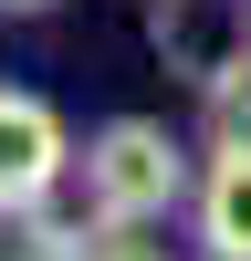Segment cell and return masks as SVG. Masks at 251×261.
I'll use <instances>...</instances> for the list:
<instances>
[{"label": "cell", "mask_w": 251, "mask_h": 261, "mask_svg": "<svg viewBox=\"0 0 251 261\" xmlns=\"http://www.w3.org/2000/svg\"><path fill=\"white\" fill-rule=\"evenodd\" d=\"M0 11H42V0H0Z\"/></svg>", "instance_id": "5b68a950"}, {"label": "cell", "mask_w": 251, "mask_h": 261, "mask_svg": "<svg viewBox=\"0 0 251 261\" xmlns=\"http://www.w3.org/2000/svg\"><path fill=\"white\" fill-rule=\"evenodd\" d=\"M188 188H199V167H188V146L157 115H105L84 136V199H94V220L146 230L167 209H188Z\"/></svg>", "instance_id": "6da1fadb"}, {"label": "cell", "mask_w": 251, "mask_h": 261, "mask_svg": "<svg viewBox=\"0 0 251 261\" xmlns=\"http://www.w3.org/2000/svg\"><path fill=\"white\" fill-rule=\"evenodd\" d=\"M0 261H94V230L53 220V199H42V209H11V199H0Z\"/></svg>", "instance_id": "277c9868"}, {"label": "cell", "mask_w": 251, "mask_h": 261, "mask_svg": "<svg viewBox=\"0 0 251 261\" xmlns=\"http://www.w3.org/2000/svg\"><path fill=\"white\" fill-rule=\"evenodd\" d=\"M188 220H199L209 261H251V136H241V125H220V146L199 157Z\"/></svg>", "instance_id": "3957f363"}, {"label": "cell", "mask_w": 251, "mask_h": 261, "mask_svg": "<svg viewBox=\"0 0 251 261\" xmlns=\"http://www.w3.org/2000/svg\"><path fill=\"white\" fill-rule=\"evenodd\" d=\"M126 261H167V251H126Z\"/></svg>", "instance_id": "8992f818"}, {"label": "cell", "mask_w": 251, "mask_h": 261, "mask_svg": "<svg viewBox=\"0 0 251 261\" xmlns=\"http://www.w3.org/2000/svg\"><path fill=\"white\" fill-rule=\"evenodd\" d=\"M73 167H84L73 125H63L42 94H11V84H0V199H11V209H42Z\"/></svg>", "instance_id": "7a4b0ae2"}]
</instances>
